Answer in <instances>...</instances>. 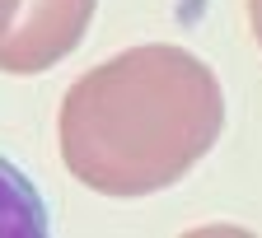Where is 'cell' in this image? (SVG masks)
<instances>
[{
	"instance_id": "1",
	"label": "cell",
	"mask_w": 262,
	"mask_h": 238,
	"mask_svg": "<svg viewBox=\"0 0 262 238\" xmlns=\"http://www.w3.org/2000/svg\"><path fill=\"white\" fill-rule=\"evenodd\" d=\"M225 131L215 70L173 42L126 47L61 98V163L80 187L136 201L183 182Z\"/></svg>"
},
{
	"instance_id": "2",
	"label": "cell",
	"mask_w": 262,
	"mask_h": 238,
	"mask_svg": "<svg viewBox=\"0 0 262 238\" xmlns=\"http://www.w3.org/2000/svg\"><path fill=\"white\" fill-rule=\"evenodd\" d=\"M94 10L98 0H24L14 23L0 38V75L52 70L56 61H66L80 47Z\"/></svg>"
},
{
	"instance_id": "3",
	"label": "cell",
	"mask_w": 262,
	"mask_h": 238,
	"mask_svg": "<svg viewBox=\"0 0 262 238\" xmlns=\"http://www.w3.org/2000/svg\"><path fill=\"white\" fill-rule=\"evenodd\" d=\"M47 206L10 159H0V238H42Z\"/></svg>"
},
{
	"instance_id": "4",
	"label": "cell",
	"mask_w": 262,
	"mask_h": 238,
	"mask_svg": "<svg viewBox=\"0 0 262 238\" xmlns=\"http://www.w3.org/2000/svg\"><path fill=\"white\" fill-rule=\"evenodd\" d=\"M19 5H24V0H0V38H5V28L14 23V14H19Z\"/></svg>"
},
{
	"instance_id": "5",
	"label": "cell",
	"mask_w": 262,
	"mask_h": 238,
	"mask_svg": "<svg viewBox=\"0 0 262 238\" xmlns=\"http://www.w3.org/2000/svg\"><path fill=\"white\" fill-rule=\"evenodd\" d=\"M248 28H253V38L262 47V0H248Z\"/></svg>"
}]
</instances>
